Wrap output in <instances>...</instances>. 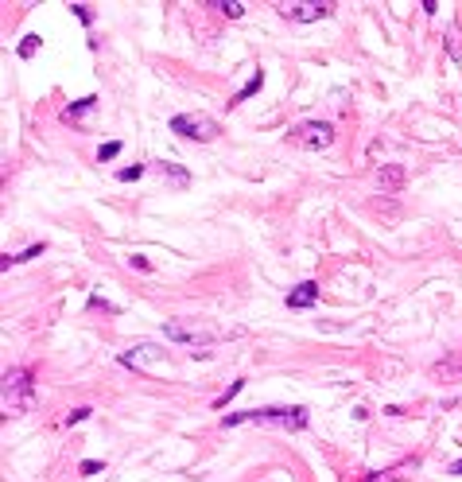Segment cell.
I'll use <instances>...</instances> for the list:
<instances>
[{
  "label": "cell",
  "instance_id": "cell-5",
  "mask_svg": "<svg viewBox=\"0 0 462 482\" xmlns=\"http://www.w3.org/2000/svg\"><path fill=\"white\" fill-rule=\"evenodd\" d=\"M171 133H179L183 140L206 144V140H214L222 129H218V120L206 117V113H179V117H171Z\"/></svg>",
  "mask_w": 462,
  "mask_h": 482
},
{
  "label": "cell",
  "instance_id": "cell-18",
  "mask_svg": "<svg viewBox=\"0 0 462 482\" xmlns=\"http://www.w3.org/2000/svg\"><path fill=\"white\" fill-rule=\"evenodd\" d=\"M241 389H245V381H233V385L225 389V397H218V401H214V405H218V409H225V401H229V397H238Z\"/></svg>",
  "mask_w": 462,
  "mask_h": 482
},
{
  "label": "cell",
  "instance_id": "cell-17",
  "mask_svg": "<svg viewBox=\"0 0 462 482\" xmlns=\"http://www.w3.org/2000/svg\"><path fill=\"white\" fill-rule=\"evenodd\" d=\"M70 12L82 20V24H94V12H90V4H70Z\"/></svg>",
  "mask_w": 462,
  "mask_h": 482
},
{
  "label": "cell",
  "instance_id": "cell-8",
  "mask_svg": "<svg viewBox=\"0 0 462 482\" xmlns=\"http://www.w3.org/2000/svg\"><path fill=\"white\" fill-rule=\"evenodd\" d=\"M404 179H408V171H404V164H381L377 168V183L381 191H400Z\"/></svg>",
  "mask_w": 462,
  "mask_h": 482
},
{
  "label": "cell",
  "instance_id": "cell-12",
  "mask_svg": "<svg viewBox=\"0 0 462 482\" xmlns=\"http://www.w3.org/2000/svg\"><path fill=\"white\" fill-rule=\"evenodd\" d=\"M214 8H218V12H225L229 20H241V16H245V4H241V0H218Z\"/></svg>",
  "mask_w": 462,
  "mask_h": 482
},
{
  "label": "cell",
  "instance_id": "cell-7",
  "mask_svg": "<svg viewBox=\"0 0 462 482\" xmlns=\"http://www.w3.org/2000/svg\"><path fill=\"white\" fill-rule=\"evenodd\" d=\"M164 358V350L155 346V342H140V346H132L120 354V366H132V370H144V366H152V362Z\"/></svg>",
  "mask_w": 462,
  "mask_h": 482
},
{
  "label": "cell",
  "instance_id": "cell-13",
  "mask_svg": "<svg viewBox=\"0 0 462 482\" xmlns=\"http://www.w3.org/2000/svg\"><path fill=\"white\" fill-rule=\"evenodd\" d=\"M159 171H164V175H171L179 187H187V171H183V168H175V164H159Z\"/></svg>",
  "mask_w": 462,
  "mask_h": 482
},
{
  "label": "cell",
  "instance_id": "cell-19",
  "mask_svg": "<svg viewBox=\"0 0 462 482\" xmlns=\"http://www.w3.org/2000/svg\"><path fill=\"white\" fill-rule=\"evenodd\" d=\"M78 470H82V474H97V470H101V463H97V459H86Z\"/></svg>",
  "mask_w": 462,
  "mask_h": 482
},
{
  "label": "cell",
  "instance_id": "cell-3",
  "mask_svg": "<svg viewBox=\"0 0 462 482\" xmlns=\"http://www.w3.org/2000/svg\"><path fill=\"white\" fill-rule=\"evenodd\" d=\"M164 338L183 342V346H210L222 338V327L198 323V319H171V323H164Z\"/></svg>",
  "mask_w": 462,
  "mask_h": 482
},
{
  "label": "cell",
  "instance_id": "cell-9",
  "mask_svg": "<svg viewBox=\"0 0 462 482\" xmlns=\"http://www.w3.org/2000/svg\"><path fill=\"white\" fill-rule=\"evenodd\" d=\"M319 300V284H315V280H303V284H299V288H292L287 292V307H311V303Z\"/></svg>",
  "mask_w": 462,
  "mask_h": 482
},
{
  "label": "cell",
  "instance_id": "cell-1",
  "mask_svg": "<svg viewBox=\"0 0 462 482\" xmlns=\"http://www.w3.org/2000/svg\"><path fill=\"white\" fill-rule=\"evenodd\" d=\"M307 409L303 405H276V409H249V412H233L225 416L222 428H238V424H268V428H280V432H299L307 428Z\"/></svg>",
  "mask_w": 462,
  "mask_h": 482
},
{
  "label": "cell",
  "instance_id": "cell-6",
  "mask_svg": "<svg viewBox=\"0 0 462 482\" xmlns=\"http://www.w3.org/2000/svg\"><path fill=\"white\" fill-rule=\"evenodd\" d=\"M331 8V0H292V4H280V16L296 20V24H315V20H326Z\"/></svg>",
  "mask_w": 462,
  "mask_h": 482
},
{
  "label": "cell",
  "instance_id": "cell-10",
  "mask_svg": "<svg viewBox=\"0 0 462 482\" xmlns=\"http://www.w3.org/2000/svg\"><path fill=\"white\" fill-rule=\"evenodd\" d=\"M94 105H97V97H82V101H74V105L62 109V120H82L86 113H94Z\"/></svg>",
  "mask_w": 462,
  "mask_h": 482
},
{
  "label": "cell",
  "instance_id": "cell-21",
  "mask_svg": "<svg viewBox=\"0 0 462 482\" xmlns=\"http://www.w3.org/2000/svg\"><path fill=\"white\" fill-rule=\"evenodd\" d=\"M447 474H462V459H454V463H450V467H447Z\"/></svg>",
  "mask_w": 462,
  "mask_h": 482
},
{
  "label": "cell",
  "instance_id": "cell-14",
  "mask_svg": "<svg viewBox=\"0 0 462 482\" xmlns=\"http://www.w3.org/2000/svg\"><path fill=\"white\" fill-rule=\"evenodd\" d=\"M120 152V140H109V144H101V152H97V164H105V160H113Z\"/></svg>",
  "mask_w": 462,
  "mask_h": 482
},
{
  "label": "cell",
  "instance_id": "cell-15",
  "mask_svg": "<svg viewBox=\"0 0 462 482\" xmlns=\"http://www.w3.org/2000/svg\"><path fill=\"white\" fill-rule=\"evenodd\" d=\"M36 51H39V36H27L24 43H20V59H31Z\"/></svg>",
  "mask_w": 462,
  "mask_h": 482
},
{
  "label": "cell",
  "instance_id": "cell-11",
  "mask_svg": "<svg viewBox=\"0 0 462 482\" xmlns=\"http://www.w3.org/2000/svg\"><path fill=\"white\" fill-rule=\"evenodd\" d=\"M261 86H264V74L257 71V74L249 78V82H245V90H241V94H233V101H229V105H241V101H249V97L257 94V90H261Z\"/></svg>",
  "mask_w": 462,
  "mask_h": 482
},
{
  "label": "cell",
  "instance_id": "cell-16",
  "mask_svg": "<svg viewBox=\"0 0 462 482\" xmlns=\"http://www.w3.org/2000/svg\"><path fill=\"white\" fill-rule=\"evenodd\" d=\"M140 175H144L140 164H132V168H120V171H117V179H120V183H132V179H140Z\"/></svg>",
  "mask_w": 462,
  "mask_h": 482
},
{
  "label": "cell",
  "instance_id": "cell-2",
  "mask_svg": "<svg viewBox=\"0 0 462 482\" xmlns=\"http://www.w3.org/2000/svg\"><path fill=\"white\" fill-rule=\"evenodd\" d=\"M36 401V381L27 366H12L4 370V416H24Z\"/></svg>",
  "mask_w": 462,
  "mask_h": 482
},
{
  "label": "cell",
  "instance_id": "cell-4",
  "mask_svg": "<svg viewBox=\"0 0 462 482\" xmlns=\"http://www.w3.org/2000/svg\"><path fill=\"white\" fill-rule=\"evenodd\" d=\"M287 140L296 148H307V152H322V148L334 144V125L331 120H303L287 133Z\"/></svg>",
  "mask_w": 462,
  "mask_h": 482
},
{
  "label": "cell",
  "instance_id": "cell-20",
  "mask_svg": "<svg viewBox=\"0 0 462 482\" xmlns=\"http://www.w3.org/2000/svg\"><path fill=\"white\" fill-rule=\"evenodd\" d=\"M90 412H94V409H74L70 416H66V424H78V420H86V416H90Z\"/></svg>",
  "mask_w": 462,
  "mask_h": 482
}]
</instances>
